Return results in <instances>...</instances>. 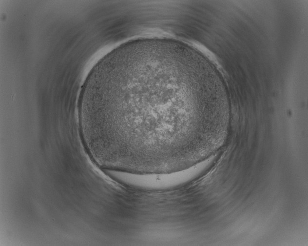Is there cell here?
Here are the masks:
<instances>
[{"label":"cell","instance_id":"cell-1","mask_svg":"<svg viewBox=\"0 0 308 246\" xmlns=\"http://www.w3.org/2000/svg\"><path fill=\"white\" fill-rule=\"evenodd\" d=\"M160 61L115 52L91 70L78 110L80 135L99 166L141 174L170 173L200 158L208 132L181 102L176 72Z\"/></svg>","mask_w":308,"mask_h":246}]
</instances>
